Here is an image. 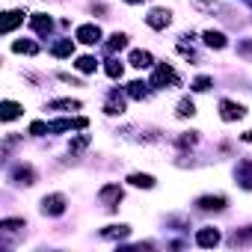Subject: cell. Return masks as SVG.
I'll return each mask as SVG.
<instances>
[{"mask_svg": "<svg viewBox=\"0 0 252 252\" xmlns=\"http://www.w3.org/2000/svg\"><path fill=\"white\" fill-rule=\"evenodd\" d=\"M175 83H178L175 68H172V65H166V63H160V65L155 68V74H152V86L163 89V86H175Z\"/></svg>", "mask_w": 252, "mask_h": 252, "instance_id": "obj_1", "label": "cell"}, {"mask_svg": "<svg viewBox=\"0 0 252 252\" xmlns=\"http://www.w3.org/2000/svg\"><path fill=\"white\" fill-rule=\"evenodd\" d=\"M42 214H45V217H60V214H65V196H63V193L45 196V199H42Z\"/></svg>", "mask_w": 252, "mask_h": 252, "instance_id": "obj_2", "label": "cell"}, {"mask_svg": "<svg viewBox=\"0 0 252 252\" xmlns=\"http://www.w3.org/2000/svg\"><path fill=\"white\" fill-rule=\"evenodd\" d=\"M86 119L80 116V119H54V122H48V128H51V134H63V131H74V128H86Z\"/></svg>", "mask_w": 252, "mask_h": 252, "instance_id": "obj_3", "label": "cell"}, {"mask_svg": "<svg viewBox=\"0 0 252 252\" xmlns=\"http://www.w3.org/2000/svg\"><path fill=\"white\" fill-rule=\"evenodd\" d=\"M220 116H222V122H237V119H243L246 116V107L243 104H234V101H220Z\"/></svg>", "mask_w": 252, "mask_h": 252, "instance_id": "obj_4", "label": "cell"}, {"mask_svg": "<svg viewBox=\"0 0 252 252\" xmlns=\"http://www.w3.org/2000/svg\"><path fill=\"white\" fill-rule=\"evenodd\" d=\"M169 21H172V12H169V9H152V12L146 15V24H149L152 30H163V27H169Z\"/></svg>", "mask_w": 252, "mask_h": 252, "instance_id": "obj_5", "label": "cell"}, {"mask_svg": "<svg viewBox=\"0 0 252 252\" xmlns=\"http://www.w3.org/2000/svg\"><path fill=\"white\" fill-rule=\"evenodd\" d=\"M74 36H77L83 45H95V42H101V30H98V24H80Z\"/></svg>", "mask_w": 252, "mask_h": 252, "instance_id": "obj_6", "label": "cell"}, {"mask_svg": "<svg viewBox=\"0 0 252 252\" xmlns=\"http://www.w3.org/2000/svg\"><path fill=\"white\" fill-rule=\"evenodd\" d=\"M12 181H18V184H36V169L30 166V163H18L15 169H12Z\"/></svg>", "mask_w": 252, "mask_h": 252, "instance_id": "obj_7", "label": "cell"}, {"mask_svg": "<svg viewBox=\"0 0 252 252\" xmlns=\"http://www.w3.org/2000/svg\"><path fill=\"white\" fill-rule=\"evenodd\" d=\"M101 202L107 205V208H116L119 202H122V187L119 184H107V187H101Z\"/></svg>", "mask_w": 252, "mask_h": 252, "instance_id": "obj_8", "label": "cell"}, {"mask_svg": "<svg viewBox=\"0 0 252 252\" xmlns=\"http://www.w3.org/2000/svg\"><path fill=\"white\" fill-rule=\"evenodd\" d=\"M21 21H24V12H21V9H9V12L3 15V24H0V33H3V36H9V33H12V30L21 24Z\"/></svg>", "mask_w": 252, "mask_h": 252, "instance_id": "obj_9", "label": "cell"}, {"mask_svg": "<svg viewBox=\"0 0 252 252\" xmlns=\"http://www.w3.org/2000/svg\"><path fill=\"white\" fill-rule=\"evenodd\" d=\"M196 243H199L202 249H211V246H217V243H220V231H217V228H199Z\"/></svg>", "mask_w": 252, "mask_h": 252, "instance_id": "obj_10", "label": "cell"}, {"mask_svg": "<svg viewBox=\"0 0 252 252\" xmlns=\"http://www.w3.org/2000/svg\"><path fill=\"white\" fill-rule=\"evenodd\" d=\"M196 205H199L202 211H222L228 202H225V196H202Z\"/></svg>", "mask_w": 252, "mask_h": 252, "instance_id": "obj_11", "label": "cell"}, {"mask_svg": "<svg viewBox=\"0 0 252 252\" xmlns=\"http://www.w3.org/2000/svg\"><path fill=\"white\" fill-rule=\"evenodd\" d=\"M237 181H240L243 190H252V160H243L237 166Z\"/></svg>", "mask_w": 252, "mask_h": 252, "instance_id": "obj_12", "label": "cell"}, {"mask_svg": "<svg viewBox=\"0 0 252 252\" xmlns=\"http://www.w3.org/2000/svg\"><path fill=\"white\" fill-rule=\"evenodd\" d=\"M30 27H33L39 36H48L54 24H51V18H48V15H42V12H39V15H33V18H30Z\"/></svg>", "mask_w": 252, "mask_h": 252, "instance_id": "obj_13", "label": "cell"}, {"mask_svg": "<svg viewBox=\"0 0 252 252\" xmlns=\"http://www.w3.org/2000/svg\"><path fill=\"white\" fill-rule=\"evenodd\" d=\"M18 116H21V104H15V101H3V104H0V119H3V122H12Z\"/></svg>", "mask_w": 252, "mask_h": 252, "instance_id": "obj_14", "label": "cell"}, {"mask_svg": "<svg viewBox=\"0 0 252 252\" xmlns=\"http://www.w3.org/2000/svg\"><path fill=\"white\" fill-rule=\"evenodd\" d=\"M205 45H208V48H217V51H222L228 42H225V36H222L220 30H208V33H205Z\"/></svg>", "mask_w": 252, "mask_h": 252, "instance_id": "obj_15", "label": "cell"}, {"mask_svg": "<svg viewBox=\"0 0 252 252\" xmlns=\"http://www.w3.org/2000/svg\"><path fill=\"white\" fill-rule=\"evenodd\" d=\"M51 54H54V57H71V54H74V42H71V39L57 42V45L51 48Z\"/></svg>", "mask_w": 252, "mask_h": 252, "instance_id": "obj_16", "label": "cell"}, {"mask_svg": "<svg viewBox=\"0 0 252 252\" xmlns=\"http://www.w3.org/2000/svg\"><path fill=\"white\" fill-rule=\"evenodd\" d=\"M131 65L134 68H149L152 65V54L149 51H134L131 54Z\"/></svg>", "mask_w": 252, "mask_h": 252, "instance_id": "obj_17", "label": "cell"}, {"mask_svg": "<svg viewBox=\"0 0 252 252\" xmlns=\"http://www.w3.org/2000/svg\"><path fill=\"white\" fill-rule=\"evenodd\" d=\"M128 181H131L134 187H143V190H152V187H155V178H152V175H146V172H134Z\"/></svg>", "mask_w": 252, "mask_h": 252, "instance_id": "obj_18", "label": "cell"}, {"mask_svg": "<svg viewBox=\"0 0 252 252\" xmlns=\"http://www.w3.org/2000/svg\"><path fill=\"white\" fill-rule=\"evenodd\" d=\"M101 234H104V237H110V240H113V237H119V240H122V237H128V234H131V228H128V225H110V228H104Z\"/></svg>", "mask_w": 252, "mask_h": 252, "instance_id": "obj_19", "label": "cell"}, {"mask_svg": "<svg viewBox=\"0 0 252 252\" xmlns=\"http://www.w3.org/2000/svg\"><path fill=\"white\" fill-rule=\"evenodd\" d=\"M125 45H128V36H125V33H113L110 42H107V51L113 54V51H122Z\"/></svg>", "mask_w": 252, "mask_h": 252, "instance_id": "obj_20", "label": "cell"}, {"mask_svg": "<svg viewBox=\"0 0 252 252\" xmlns=\"http://www.w3.org/2000/svg\"><path fill=\"white\" fill-rule=\"evenodd\" d=\"M149 83H143V80H134V83H128V95L131 98H146L149 95V89H146Z\"/></svg>", "mask_w": 252, "mask_h": 252, "instance_id": "obj_21", "label": "cell"}, {"mask_svg": "<svg viewBox=\"0 0 252 252\" xmlns=\"http://www.w3.org/2000/svg\"><path fill=\"white\" fill-rule=\"evenodd\" d=\"M51 110H80V101H71V98H60V101H51Z\"/></svg>", "mask_w": 252, "mask_h": 252, "instance_id": "obj_22", "label": "cell"}, {"mask_svg": "<svg viewBox=\"0 0 252 252\" xmlns=\"http://www.w3.org/2000/svg\"><path fill=\"white\" fill-rule=\"evenodd\" d=\"M74 65H77V71H83V74H92L98 63H95V57H80V60H77Z\"/></svg>", "mask_w": 252, "mask_h": 252, "instance_id": "obj_23", "label": "cell"}, {"mask_svg": "<svg viewBox=\"0 0 252 252\" xmlns=\"http://www.w3.org/2000/svg\"><path fill=\"white\" fill-rule=\"evenodd\" d=\"M104 110H107L110 116H116V113H122V110H125V101L119 98V92H113V95H110V104H107Z\"/></svg>", "mask_w": 252, "mask_h": 252, "instance_id": "obj_24", "label": "cell"}, {"mask_svg": "<svg viewBox=\"0 0 252 252\" xmlns=\"http://www.w3.org/2000/svg\"><path fill=\"white\" fill-rule=\"evenodd\" d=\"M193 113H196L193 98H181V101H178V116H181V119H187V116H193Z\"/></svg>", "mask_w": 252, "mask_h": 252, "instance_id": "obj_25", "label": "cell"}, {"mask_svg": "<svg viewBox=\"0 0 252 252\" xmlns=\"http://www.w3.org/2000/svg\"><path fill=\"white\" fill-rule=\"evenodd\" d=\"M12 51H15V54H36V51H39V45H36V42H15V45H12Z\"/></svg>", "mask_w": 252, "mask_h": 252, "instance_id": "obj_26", "label": "cell"}, {"mask_svg": "<svg viewBox=\"0 0 252 252\" xmlns=\"http://www.w3.org/2000/svg\"><path fill=\"white\" fill-rule=\"evenodd\" d=\"M30 134H33V137H42V134H51V128H48V122H33V125H30Z\"/></svg>", "mask_w": 252, "mask_h": 252, "instance_id": "obj_27", "label": "cell"}, {"mask_svg": "<svg viewBox=\"0 0 252 252\" xmlns=\"http://www.w3.org/2000/svg\"><path fill=\"white\" fill-rule=\"evenodd\" d=\"M122 71H125V68H122L119 60H110V63H107V74H110V77H122Z\"/></svg>", "mask_w": 252, "mask_h": 252, "instance_id": "obj_28", "label": "cell"}, {"mask_svg": "<svg viewBox=\"0 0 252 252\" xmlns=\"http://www.w3.org/2000/svg\"><path fill=\"white\" fill-rule=\"evenodd\" d=\"M237 54H240L243 60H252V39H246V42H240V45H237Z\"/></svg>", "mask_w": 252, "mask_h": 252, "instance_id": "obj_29", "label": "cell"}, {"mask_svg": "<svg viewBox=\"0 0 252 252\" xmlns=\"http://www.w3.org/2000/svg\"><path fill=\"white\" fill-rule=\"evenodd\" d=\"M0 228H6V231H15V228H24V220H0Z\"/></svg>", "mask_w": 252, "mask_h": 252, "instance_id": "obj_30", "label": "cell"}, {"mask_svg": "<svg viewBox=\"0 0 252 252\" xmlns=\"http://www.w3.org/2000/svg\"><path fill=\"white\" fill-rule=\"evenodd\" d=\"M193 89H196V92H208V89H211V77H196V80H193Z\"/></svg>", "mask_w": 252, "mask_h": 252, "instance_id": "obj_31", "label": "cell"}, {"mask_svg": "<svg viewBox=\"0 0 252 252\" xmlns=\"http://www.w3.org/2000/svg\"><path fill=\"white\" fill-rule=\"evenodd\" d=\"M196 143H199V137H196V134H184V137H178V146H181V149L196 146Z\"/></svg>", "mask_w": 252, "mask_h": 252, "instance_id": "obj_32", "label": "cell"}, {"mask_svg": "<svg viewBox=\"0 0 252 252\" xmlns=\"http://www.w3.org/2000/svg\"><path fill=\"white\" fill-rule=\"evenodd\" d=\"M86 146H89V137H86V134H83V137H77V140H74V143H71V152H83V149H86Z\"/></svg>", "mask_w": 252, "mask_h": 252, "instance_id": "obj_33", "label": "cell"}, {"mask_svg": "<svg viewBox=\"0 0 252 252\" xmlns=\"http://www.w3.org/2000/svg\"><path fill=\"white\" fill-rule=\"evenodd\" d=\"M240 140H243V143H252V131H246V134H240Z\"/></svg>", "mask_w": 252, "mask_h": 252, "instance_id": "obj_34", "label": "cell"}, {"mask_svg": "<svg viewBox=\"0 0 252 252\" xmlns=\"http://www.w3.org/2000/svg\"><path fill=\"white\" fill-rule=\"evenodd\" d=\"M125 3H143V0H125Z\"/></svg>", "mask_w": 252, "mask_h": 252, "instance_id": "obj_35", "label": "cell"}]
</instances>
